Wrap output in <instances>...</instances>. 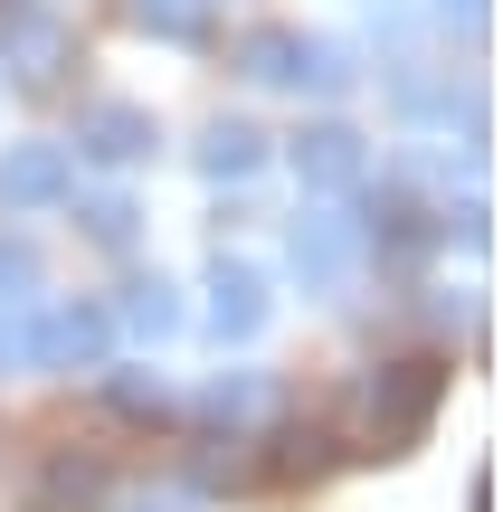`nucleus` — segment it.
Listing matches in <instances>:
<instances>
[{"label":"nucleus","mask_w":503,"mask_h":512,"mask_svg":"<svg viewBox=\"0 0 503 512\" xmlns=\"http://www.w3.org/2000/svg\"><path fill=\"white\" fill-rule=\"evenodd\" d=\"M428 408H437V361H399L390 380H380V399H371V427L380 437H409Z\"/></svg>","instance_id":"obj_1"}]
</instances>
